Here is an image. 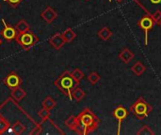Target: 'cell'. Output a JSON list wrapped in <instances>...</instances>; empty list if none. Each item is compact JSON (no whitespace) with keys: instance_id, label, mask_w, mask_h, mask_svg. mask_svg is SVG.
<instances>
[{"instance_id":"obj_21","label":"cell","mask_w":161,"mask_h":135,"mask_svg":"<svg viewBox=\"0 0 161 135\" xmlns=\"http://www.w3.org/2000/svg\"><path fill=\"white\" fill-rule=\"evenodd\" d=\"M132 70H133V72H134L136 75L140 76V75H142V74L145 71V67H144L141 62H138V63H136V64L132 67Z\"/></svg>"},{"instance_id":"obj_17","label":"cell","mask_w":161,"mask_h":135,"mask_svg":"<svg viewBox=\"0 0 161 135\" xmlns=\"http://www.w3.org/2000/svg\"><path fill=\"white\" fill-rule=\"evenodd\" d=\"M62 36H63V38H64V39H65L66 42H71V41H73V40L75 39V37H76L75 31H74L72 28H67V29L62 33Z\"/></svg>"},{"instance_id":"obj_34","label":"cell","mask_w":161,"mask_h":135,"mask_svg":"<svg viewBox=\"0 0 161 135\" xmlns=\"http://www.w3.org/2000/svg\"><path fill=\"white\" fill-rule=\"evenodd\" d=\"M160 25H161V24H160Z\"/></svg>"},{"instance_id":"obj_27","label":"cell","mask_w":161,"mask_h":135,"mask_svg":"<svg viewBox=\"0 0 161 135\" xmlns=\"http://www.w3.org/2000/svg\"><path fill=\"white\" fill-rule=\"evenodd\" d=\"M139 134H154V132H152L148 127H143L142 131L138 132Z\"/></svg>"},{"instance_id":"obj_8","label":"cell","mask_w":161,"mask_h":135,"mask_svg":"<svg viewBox=\"0 0 161 135\" xmlns=\"http://www.w3.org/2000/svg\"><path fill=\"white\" fill-rule=\"evenodd\" d=\"M42 18L48 23H51L57 17H58V13L56 12V10L52 8V7H47L41 14Z\"/></svg>"},{"instance_id":"obj_19","label":"cell","mask_w":161,"mask_h":135,"mask_svg":"<svg viewBox=\"0 0 161 135\" xmlns=\"http://www.w3.org/2000/svg\"><path fill=\"white\" fill-rule=\"evenodd\" d=\"M15 29L17 30L18 33H24V32H26L27 30H29V24L26 23V21L21 20L15 25Z\"/></svg>"},{"instance_id":"obj_26","label":"cell","mask_w":161,"mask_h":135,"mask_svg":"<svg viewBox=\"0 0 161 135\" xmlns=\"http://www.w3.org/2000/svg\"><path fill=\"white\" fill-rule=\"evenodd\" d=\"M6 3H8V4H9L11 7H13V8H16L17 6H19L21 3H22V1H24V0H4Z\"/></svg>"},{"instance_id":"obj_14","label":"cell","mask_w":161,"mask_h":135,"mask_svg":"<svg viewBox=\"0 0 161 135\" xmlns=\"http://www.w3.org/2000/svg\"><path fill=\"white\" fill-rule=\"evenodd\" d=\"M78 118L76 117H74V116H71L70 117H68L65 121V125L70 128L71 130H74L75 131V129L77 128L78 126Z\"/></svg>"},{"instance_id":"obj_16","label":"cell","mask_w":161,"mask_h":135,"mask_svg":"<svg viewBox=\"0 0 161 135\" xmlns=\"http://www.w3.org/2000/svg\"><path fill=\"white\" fill-rule=\"evenodd\" d=\"M10 127V122L0 115V135L4 134Z\"/></svg>"},{"instance_id":"obj_22","label":"cell","mask_w":161,"mask_h":135,"mask_svg":"<svg viewBox=\"0 0 161 135\" xmlns=\"http://www.w3.org/2000/svg\"><path fill=\"white\" fill-rule=\"evenodd\" d=\"M71 74H72V76H73V78L75 79V81L78 84L82 79H83V77H84V73L79 70V69H75L72 72H71Z\"/></svg>"},{"instance_id":"obj_3","label":"cell","mask_w":161,"mask_h":135,"mask_svg":"<svg viewBox=\"0 0 161 135\" xmlns=\"http://www.w3.org/2000/svg\"><path fill=\"white\" fill-rule=\"evenodd\" d=\"M15 40L24 50H29L38 42L39 38L32 31L27 30L24 33H18Z\"/></svg>"},{"instance_id":"obj_32","label":"cell","mask_w":161,"mask_h":135,"mask_svg":"<svg viewBox=\"0 0 161 135\" xmlns=\"http://www.w3.org/2000/svg\"><path fill=\"white\" fill-rule=\"evenodd\" d=\"M86 1H89V0H86Z\"/></svg>"},{"instance_id":"obj_28","label":"cell","mask_w":161,"mask_h":135,"mask_svg":"<svg viewBox=\"0 0 161 135\" xmlns=\"http://www.w3.org/2000/svg\"><path fill=\"white\" fill-rule=\"evenodd\" d=\"M42 128L41 127V124H37V127L34 129V131H32V132H30V134H41V133H42Z\"/></svg>"},{"instance_id":"obj_20","label":"cell","mask_w":161,"mask_h":135,"mask_svg":"<svg viewBox=\"0 0 161 135\" xmlns=\"http://www.w3.org/2000/svg\"><path fill=\"white\" fill-rule=\"evenodd\" d=\"M98 36L100 39H102L103 40H108L110 39V37L112 36V32L110 31V29H108V27H104L101 30H99L98 32Z\"/></svg>"},{"instance_id":"obj_9","label":"cell","mask_w":161,"mask_h":135,"mask_svg":"<svg viewBox=\"0 0 161 135\" xmlns=\"http://www.w3.org/2000/svg\"><path fill=\"white\" fill-rule=\"evenodd\" d=\"M25 96H26V92L21 86H18V87L13 88V89H10V97L16 102L21 101Z\"/></svg>"},{"instance_id":"obj_15","label":"cell","mask_w":161,"mask_h":135,"mask_svg":"<svg viewBox=\"0 0 161 135\" xmlns=\"http://www.w3.org/2000/svg\"><path fill=\"white\" fill-rule=\"evenodd\" d=\"M12 132H14V134L20 135L25 132V131L26 130L25 126L24 124H22L20 121H16L12 126H11Z\"/></svg>"},{"instance_id":"obj_4","label":"cell","mask_w":161,"mask_h":135,"mask_svg":"<svg viewBox=\"0 0 161 135\" xmlns=\"http://www.w3.org/2000/svg\"><path fill=\"white\" fill-rule=\"evenodd\" d=\"M22 78L20 77L19 74H17L14 71H10L4 79H3V84L8 86L9 89H13L15 87H18L22 85Z\"/></svg>"},{"instance_id":"obj_24","label":"cell","mask_w":161,"mask_h":135,"mask_svg":"<svg viewBox=\"0 0 161 135\" xmlns=\"http://www.w3.org/2000/svg\"><path fill=\"white\" fill-rule=\"evenodd\" d=\"M88 79H89V81H90V83H91L92 85H95V84L100 80V76H99V74H98L97 72H92V73L89 75Z\"/></svg>"},{"instance_id":"obj_11","label":"cell","mask_w":161,"mask_h":135,"mask_svg":"<svg viewBox=\"0 0 161 135\" xmlns=\"http://www.w3.org/2000/svg\"><path fill=\"white\" fill-rule=\"evenodd\" d=\"M114 117L121 122L127 117V111L123 106H119L114 111Z\"/></svg>"},{"instance_id":"obj_18","label":"cell","mask_w":161,"mask_h":135,"mask_svg":"<svg viewBox=\"0 0 161 135\" xmlns=\"http://www.w3.org/2000/svg\"><path fill=\"white\" fill-rule=\"evenodd\" d=\"M85 92L79 87H75L72 91V99H75L76 101H80L85 97Z\"/></svg>"},{"instance_id":"obj_30","label":"cell","mask_w":161,"mask_h":135,"mask_svg":"<svg viewBox=\"0 0 161 135\" xmlns=\"http://www.w3.org/2000/svg\"><path fill=\"white\" fill-rule=\"evenodd\" d=\"M1 44H2V39H0V45H1Z\"/></svg>"},{"instance_id":"obj_1","label":"cell","mask_w":161,"mask_h":135,"mask_svg":"<svg viewBox=\"0 0 161 135\" xmlns=\"http://www.w3.org/2000/svg\"><path fill=\"white\" fill-rule=\"evenodd\" d=\"M78 126L75 129V131L80 134H86L89 132L88 131H93L97 127V119L95 116L90 111L85 110L83 111L78 117Z\"/></svg>"},{"instance_id":"obj_7","label":"cell","mask_w":161,"mask_h":135,"mask_svg":"<svg viewBox=\"0 0 161 135\" xmlns=\"http://www.w3.org/2000/svg\"><path fill=\"white\" fill-rule=\"evenodd\" d=\"M49 43L57 50H59L63 47V45L66 43L62 34H59V33H57L55 34L53 37H51L49 39Z\"/></svg>"},{"instance_id":"obj_33","label":"cell","mask_w":161,"mask_h":135,"mask_svg":"<svg viewBox=\"0 0 161 135\" xmlns=\"http://www.w3.org/2000/svg\"><path fill=\"white\" fill-rule=\"evenodd\" d=\"M0 7H1V5H0Z\"/></svg>"},{"instance_id":"obj_10","label":"cell","mask_w":161,"mask_h":135,"mask_svg":"<svg viewBox=\"0 0 161 135\" xmlns=\"http://www.w3.org/2000/svg\"><path fill=\"white\" fill-rule=\"evenodd\" d=\"M154 20L152 19V17H150V16H145V17H143L142 20H141V22H140V26L142 27V28H143L145 31H146V44H147V32H148V30H150L152 27H153V24H154Z\"/></svg>"},{"instance_id":"obj_6","label":"cell","mask_w":161,"mask_h":135,"mask_svg":"<svg viewBox=\"0 0 161 135\" xmlns=\"http://www.w3.org/2000/svg\"><path fill=\"white\" fill-rule=\"evenodd\" d=\"M148 108H149V106H148L142 100H141V101H138L133 105L132 111L134 112V114H135L138 117L142 118V117H144L147 116L148 111H149Z\"/></svg>"},{"instance_id":"obj_29","label":"cell","mask_w":161,"mask_h":135,"mask_svg":"<svg viewBox=\"0 0 161 135\" xmlns=\"http://www.w3.org/2000/svg\"><path fill=\"white\" fill-rule=\"evenodd\" d=\"M150 1V4L151 6H158L161 4V0H149Z\"/></svg>"},{"instance_id":"obj_5","label":"cell","mask_w":161,"mask_h":135,"mask_svg":"<svg viewBox=\"0 0 161 135\" xmlns=\"http://www.w3.org/2000/svg\"><path fill=\"white\" fill-rule=\"evenodd\" d=\"M1 22H2V23L4 25V28L1 31V36L7 41H11V40L15 39L16 37H17V35H18V32L15 29V27H13L10 24H8V23H6V21L4 19H2Z\"/></svg>"},{"instance_id":"obj_2","label":"cell","mask_w":161,"mask_h":135,"mask_svg":"<svg viewBox=\"0 0 161 135\" xmlns=\"http://www.w3.org/2000/svg\"><path fill=\"white\" fill-rule=\"evenodd\" d=\"M54 85L66 96H68L70 98V100L72 99V91L75 88V86L77 85V83L75 81V79L73 78L72 74L70 71L66 70L64 71L55 82Z\"/></svg>"},{"instance_id":"obj_31","label":"cell","mask_w":161,"mask_h":135,"mask_svg":"<svg viewBox=\"0 0 161 135\" xmlns=\"http://www.w3.org/2000/svg\"><path fill=\"white\" fill-rule=\"evenodd\" d=\"M116 1H118V2H122L123 0H116Z\"/></svg>"},{"instance_id":"obj_25","label":"cell","mask_w":161,"mask_h":135,"mask_svg":"<svg viewBox=\"0 0 161 135\" xmlns=\"http://www.w3.org/2000/svg\"><path fill=\"white\" fill-rule=\"evenodd\" d=\"M152 19L154 20L155 23L161 24V10H157L153 13L152 15Z\"/></svg>"},{"instance_id":"obj_13","label":"cell","mask_w":161,"mask_h":135,"mask_svg":"<svg viewBox=\"0 0 161 135\" xmlns=\"http://www.w3.org/2000/svg\"><path fill=\"white\" fill-rule=\"evenodd\" d=\"M134 57V54L129 51L128 49H125L121 54H120V58L123 62L125 63H129L131 61V59Z\"/></svg>"},{"instance_id":"obj_23","label":"cell","mask_w":161,"mask_h":135,"mask_svg":"<svg viewBox=\"0 0 161 135\" xmlns=\"http://www.w3.org/2000/svg\"><path fill=\"white\" fill-rule=\"evenodd\" d=\"M38 115L39 117L42 118V121H45V120H48L49 119V117H50V110L42 107V109H41L39 112H38Z\"/></svg>"},{"instance_id":"obj_12","label":"cell","mask_w":161,"mask_h":135,"mask_svg":"<svg viewBox=\"0 0 161 135\" xmlns=\"http://www.w3.org/2000/svg\"><path fill=\"white\" fill-rule=\"evenodd\" d=\"M42 107H44V108H46V109H48V110L51 111L52 109H54V108L56 107L57 102H56V101H55L52 97H46V98L42 101Z\"/></svg>"}]
</instances>
